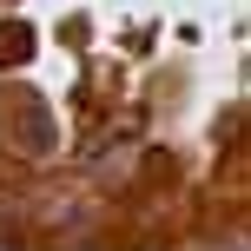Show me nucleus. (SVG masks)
Masks as SVG:
<instances>
[{"label": "nucleus", "mask_w": 251, "mask_h": 251, "mask_svg": "<svg viewBox=\"0 0 251 251\" xmlns=\"http://www.w3.org/2000/svg\"><path fill=\"white\" fill-rule=\"evenodd\" d=\"M13 106H20V146H26V152H40V146H47V113H40L26 93H20Z\"/></svg>", "instance_id": "1"}]
</instances>
